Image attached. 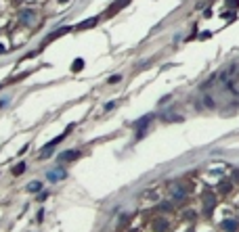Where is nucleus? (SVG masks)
Masks as SVG:
<instances>
[{"mask_svg": "<svg viewBox=\"0 0 239 232\" xmlns=\"http://www.w3.org/2000/svg\"><path fill=\"white\" fill-rule=\"evenodd\" d=\"M126 4H130V0H118L115 4H111V7L107 8V13L103 15V17H111V15H115L118 11H122V8L126 7Z\"/></svg>", "mask_w": 239, "mask_h": 232, "instance_id": "f257e3e1", "label": "nucleus"}, {"mask_svg": "<svg viewBox=\"0 0 239 232\" xmlns=\"http://www.w3.org/2000/svg\"><path fill=\"white\" fill-rule=\"evenodd\" d=\"M97 21H99V17H92V19H88V21H84V23H78L76 29H88V27H92V25H97Z\"/></svg>", "mask_w": 239, "mask_h": 232, "instance_id": "f03ea898", "label": "nucleus"}, {"mask_svg": "<svg viewBox=\"0 0 239 232\" xmlns=\"http://www.w3.org/2000/svg\"><path fill=\"white\" fill-rule=\"evenodd\" d=\"M78 155H80V153H78V151H65V153L61 155L59 159H61V161H74V159H76Z\"/></svg>", "mask_w": 239, "mask_h": 232, "instance_id": "7ed1b4c3", "label": "nucleus"}, {"mask_svg": "<svg viewBox=\"0 0 239 232\" xmlns=\"http://www.w3.org/2000/svg\"><path fill=\"white\" fill-rule=\"evenodd\" d=\"M69 29H71V27H63V29H57L55 34H50L48 38H46V42H44V44H48V42H53V40H55V38H59V36H63V34H67V31H69Z\"/></svg>", "mask_w": 239, "mask_h": 232, "instance_id": "20e7f679", "label": "nucleus"}, {"mask_svg": "<svg viewBox=\"0 0 239 232\" xmlns=\"http://www.w3.org/2000/svg\"><path fill=\"white\" fill-rule=\"evenodd\" d=\"M151 117H153V115H145L143 119L134 121V123H132V128H145V126H147V123H149V121H151Z\"/></svg>", "mask_w": 239, "mask_h": 232, "instance_id": "39448f33", "label": "nucleus"}, {"mask_svg": "<svg viewBox=\"0 0 239 232\" xmlns=\"http://www.w3.org/2000/svg\"><path fill=\"white\" fill-rule=\"evenodd\" d=\"M82 69H84V61H82V59H76V61L71 63V71L78 73V71H82Z\"/></svg>", "mask_w": 239, "mask_h": 232, "instance_id": "423d86ee", "label": "nucleus"}, {"mask_svg": "<svg viewBox=\"0 0 239 232\" xmlns=\"http://www.w3.org/2000/svg\"><path fill=\"white\" fill-rule=\"evenodd\" d=\"M23 172H25V163H19V165L13 167V176H21Z\"/></svg>", "mask_w": 239, "mask_h": 232, "instance_id": "0eeeda50", "label": "nucleus"}, {"mask_svg": "<svg viewBox=\"0 0 239 232\" xmlns=\"http://www.w3.org/2000/svg\"><path fill=\"white\" fill-rule=\"evenodd\" d=\"M40 188H42V184H40V182H32V184L28 186V190H29V192H38Z\"/></svg>", "mask_w": 239, "mask_h": 232, "instance_id": "6e6552de", "label": "nucleus"}, {"mask_svg": "<svg viewBox=\"0 0 239 232\" xmlns=\"http://www.w3.org/2000/svg\"><path fill=\"white\" fill-rule=\"evenodd\" d=\"M48 178H50V180H59V178H65V172H53Z\"/></svg>", "mask_w": 239, "mask_h": 232, "instance_id": "1a4fd4ad", "label": "nucleus"}, {"mask_svg": "<svg viewBox=\"0 0 239 232\" xmlns=\"http://www.w3.org/2000/svg\"><path fill=\"white\" fill-rule=\"evenodd\" d=\"M21 17H23V23H28V21H34V13H28V11H25V13H23Z\"/></svg>", "mask_w": 239, "mask_h": 232, "instance_id": "9d476101", "label": "nucleus"}, {"mask_svg": "<svg viewBox=\"0 0 239 232\" xmlns=\"http://www.w3.org/2000/svg\"><path fill=\"white\" fill-rule=\"evenodd\" d=\"M222 226H225V228H226V230H229V232H233V230H235V228H237V224H235V222H225V224H222Z\"/></svg>", "mask_w": 239, "mask_h": 232, "instance_id": "9b49d317", "label": "nucleus"}, {"mask_svg": "<svg viewBox=\"0 0 239 232\" xmlns=\"http://www.w3.org/2000/svg\"><path fill=\"white\" fill-rule=\"evenodd\" d=\"M229 188H231V186H229V182H220V192H226Z\"/></svg>", "mask_w": 239, "mask_h": 232, "instance_id": "f8f14e48", "label": "nucleus"}, {"mask_svg": "<svg viewBox=\"0 0 239 232\" xmlns=\"http://www.w3.org/2000/svg\"><path fill=\"white\" fill-rule=\"evenodd\" d=\"M206 105H208V107H214V100H212L210 96H206Z\"/></svg>", "mask_w": 239, "mask_h": 232, "instance_id": "ddd939ff", "label": "nucleus"}, {"mask_svg": "<svg viewBox=\"0 0 239 232\" xmlns=\"http://www.w3.org/2000/svg\"><path fill=\"white\" fill-rule=\"evenodd\" d=\"M113 82H120V75H111V77H109V84H113Z\"/></svg>", "mask_w": 239, "mask_h": 232, "instance_id": "4468645a", "label": "nucleus"}, {"mask_svg": "<svg viewBox=\"0 0 239 232\" xmlns=\"http://www.w3.org/2000/svg\"><path fill=\"white\" fill-rule=\"evenodd\" d=\"M4 52H7V50H4V46H2V44H0V55H4Z\"/></svg>", "mask_w": 239, "mask_h": 232, "instance_id": "2eb2a0df", "label": "nucleus"}, {"mask_svg": "<svg viewBox=\"0 0 239 232\" xmlns=\"http://www.w3.org/2000/svg\"><path fill=\"white\" fill-rule=\"evenodd\" d=\"M235 180H239V172H235Z\"/></svg>", "mask_w": 239, "mask_h": 232, "instance_id": "dca6fc26", "label": "nucleus"}, {"mask_svg": "<svg viewBox=\"0 0 239 232\" xmlns=\"http://www.w3.org/2000/svg\"><path fill=\"white\" fill-rule=\"evenodd\" d=\"M59 2H69V0H59Z\"/></svg>", "mask_w": 239, "mask_h": 232, "instance_id": "f3484780", "label": "nucleus"}]
</instances>
